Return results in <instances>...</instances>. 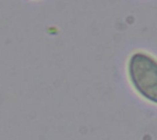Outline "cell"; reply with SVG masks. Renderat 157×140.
<instances>
[{
  "label": "cell",
  "mask_w": 157,
  "mask_h": 140,
  "mask_svg": "<svg viewBox=\"0 0 157 140\" xmlns=\"http://www.w3.org/2000/svg\"><path fill=\"white\" fill-rule=\"evenodd\" d=\"M128 71L136 91L148 101L156 103L157 64L155 58L145 52L133 53L129 60Z\"/></svg>",
  "instance_id": "6da1fadb"
}]
</instances>
